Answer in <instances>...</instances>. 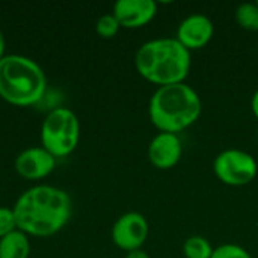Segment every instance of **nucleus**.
Returning <instances> with one entry per match:
<instances>
[{
	"label": "nucleus",
	"mask_w": 258,
	"mask_h": 258,
	"mask_svg": "<svg viewBox=\"0 0 258 258\" xmlns=\"http://www.w3.org/2000/svg\"><path fill=\"white\" fill-rule=\"evenodd\" d=\"M12 210L20 231L27 236L48 237L68 224L73 215V201L63 189L38 184L24 190Z\"/></svg>",
	"instance_id": "obj_1"
},
{
	"label": "nucleus",
	"mask_w": 258,
	"mask_h": 258,
	"mask_svg": "<svg viewBox=\"0 0 258 258\" xmlns=\"http://www.w3.org/2000/svg\"><path fill=\"white\" fill-rule=\"evenodd\" d=\"M135 68L142 79L157 88L183 83L192 68V53L175 36L153 38L136 50Z\"/></svg>",
	"instance_id": "obj_2"
},
{
	"label": "nucleus",
	"mask_w": 258,
	"mask_h": 258,
	"mask_svg": "<svg viewBox=\"0 0 258 258\" xmlns=\"http://www.w3.org/2000/svg\"><path fill=\"white\" fill-rule=\"evenodd\" d=\"M201 113V97L186 82L156 88L148 101L150 121L163 133L180 135L197 124Z\"/></svg>",
	"instance_id": "obj_3"
},
{
	"label": "nucleus",
	"mask_w": 258,
	"mask_h": 258,
	"mask_svg": "<svg viewBox=\"0 0 258 258\" xmlns=\"http://www.w3.org/2000/svg\"><path fill=\"white\" fill-rule=\"evenodd\" d=\"M47 91V77L38 62L21 54L0 59V97L9 104L27 107L39 103Z\"/></svg>",
	"instance_id": "obj_4"
},
{
	"label": "nucleus",
	"mask_w": 258,
	"mask_h": 258,
	"mask_svg": "<svg viewBox=\"0 0 258 258\" xmlns=\"http://www.w3.org/2000/svg\"><path fill=\"white\" fill-rule=\"evenodd\" d=\"M80 141L77 115L67 107L51 109L41 125V147L56 159L70 156Z\"/></svg>",
	"instance_id": "obj_5"
},
{
	"label": "nucleus",
	"mask_w": 258,
	"mask_h": 258,
	"mask_svg": "<svg viewBox=\"0 0 258 258\" xmlns=\"http://www.w3.org/2000/svg\"><path fill=\"white\" fill-rule=\"evenodd\" d=\"M215 177L225 186L243 187L251 184L258 175L257 159L240 148H227L213 160Z\"/></svg>",
	"instance_id": "obj_6"
},
{
	"label": "nucleus",
	"mask_w": 258,
	"mask_h": 258,
	"mask_svg": "<svg viewBox=\"0 0 258 258\" xmlns=\"http://www.w3.org/2000/svg\"><path fill=\"white\" fill-rule=\"evenodd\" d=\"M110 236L113 245L125 254L142 249L150 236V224L142 213L127 212L115 221Z\"/></svg>",
	"instance_id": "obj_7"
},
{
	"label": "nucleus",
	"mask_w": 258,
	"mask_h": 258,
	"mask_svg": "<svg viewBox=\"0 0 258 258\" xmlns=\"http://www.w3.org/2000/svg\"><path fill=\"white\" fill-rule=\"evenodd\" d=\"M215 35V24L204 14H190L184 17L175 32V39L190 53L204 48Z\"/></svg>",
	"instance_id": "obj_8"
},
{
	"label": "nucleus",
	"mask_w": 258,
	"mask_h": 258,
	"mask_svg": "<svg viewBox=\"0 0 258 258\" xmlns=\"http://www.w3.org/2000/svg\"><path fill=\"white\" fill-rule=\"evenodd\" d=\"M148 160L160 171L175 168L183 157V142L180 135L159 132L148 144Z\"/></svg>",
	"instance_id": "obj_9"
},
{
	"label": "nucleus",
	"mask_w": 258,
	"mask_h": 258,
	"mask_svg": "<svg viewBox=\"0 0 258 258\" xmlns=\"http://www.w3.org/2000/svg\"><path fill=\"white\" fill-rule=\"evenodd\" d=\"M159 12V3L154 0H118L112 14L124 29H141L148 26Z\"/></svg>",
	"instance_id": "obj_10"
},
{
	"label": "nucleus",
	"mask_w": 258,
	"mask_h": 258,
	"mask_svg": "<svg viewBox=\"0 0 258 258\" xmlns=\"http://www.w3.org/2000/svg\"><path fill=\"white\" fill-rule=\"evenodd\" d=\"M56 157L42 147H29L15 157V171L26 180H42L56 168Z\"/></svg>",
	"instance_id": "obj_11"
},
{
	"label": "nucleus",
	"mask_w": 258,
	"mask_h": 258,
	"mask_svg": "<svg viewBox=\"0 0 258 258\" xmlns=\"http://www.w3.org/2000/svg\"><path fill=\"white\" fill-rule=\"evenodd\" d=\"M30 243L27 234L20 230L0 239V258H29Z\"/></svg>",
	"instance_id": "obj_12"
},
{
	"label": "nucleus",
	"mask_w": 258,
	"mask_h": 258,
	"mask_svg": "<svg viewBox=\"0 0 258 258\" xmlns=\"http://www.w3.org/2000/svg\"><path fill=\"white\" fill-rule=\"evenodd\" d=\"M215 248L203 236H190L183 242L181 254L184 258H212Z\"/></svg>",
	"instance_id": "obj_13"
},
{
	"label": "nucleus",
	"mask_w": 258,
	"mask_h": 258,
	"mask_svg": "<svg viewBox=\"0 0 258 258\" xmlns=\"http://www.w3.org/2000/svg\"><path fill=\"white\" fill-rule=\"evenodd\" d=\"M234 20L243 30L258 32V6L255 2H245L236 8Z\"/></svg>",
	"instance_id": "obj_14"
},
{
	"label": "nucleus",
	"mask_w": 258,
	"mask_h": 258,
	"mask_svg": "<svg viewBox=\"0 0 258 258\" xmlns=\"http://www.w3.org/2000/svg\"><path fill=\"white\" fill-rule=\"evenodd\" d=\"M119 29H121V26L112 12L101 15L95 23V32L98 33V36H101L104 39H110V38L116 36Z\"/></svg>",
	"instance_id": "obj_15"
},
{
	"label": "nucleus",
	"mask_w": 258,
	"mask_h": 258,
	"mask_svg": "<svg viewBox=\"0 0 258 258\" xmlns=\"http://www.w3.org/2000/svg\"><path fill=\"white\" fill-rule=\"evenodd\" d=\"M212 258H252V255L237 243H222L215 248Z\"/></svg>",
	"instance_id": "obj_16"
},
{
	"label": "nucleus",
	"mask_w": 258,
	"mask_h": 258,
	"mask_svg": "<svg viewBox=\"0 0 258 258\" xmlns=\"http://www.w3.org/2000/svg\"><path fill=\"white\" fill-rule=\"evenodd\" d=\"M18 230L14 210L11 207H0V239Z\"/></svg>",
	"instance_id": "obj_17"
},
{
	"label": "nucleus",
	"mask_w": 258,
	"mask_h": 258,
	"mask_svg": "<svg viewBox=\"0 0 258 258\" xmlns=\"http://www.w3.org/2000/svg\"><path fill=\"white\" fill-rule=\"evenodd\" d=\"M251 112H252L254 118L258 121V88L251 97Z\"/></svg>",
	"instance_id": "obj_18"
},
{
	"label": "nucleus",
	"mask_w": 258,
	"mask_h": 258,
	"mask_svg": "<svg viewBox=\"0 0 258 258\" xmlns=\"http://www.w3.org/2000/svg\"><path fill=\"white\" fill-rule=\"evenodd\" d=\"M125 258H151L150 254L145 251V249H136V251H132V252H127Z\"/></svg>",
	"instance_id": "obj_19"
},
{
	"label": "nucleus",
	"mask_w": 258,
	"mask_h": 258,
	"mask_svg": "<svg viewBox=\"0 0 258 258\" xmlns=\"http://www.w3.org/2000/svg\"><path fill=\"white\" fill-rule=\"evenodd\" d=\"M5 56V38H3V33L0 30V59Z\"/></svg>",
	"instance_id": "obj_20"
},
{
	"label": "nucleus",
	"mask_w": 258,
	"mask_h": 258,
	"mask_svg": "<svg viewBox=\"0 0 258 258\" xmlns=\"http://www.w3.org/2000/svg\"><path fill=\"white\" fill-rule=\"evenodd\" d=\"M255 3H257V6H258V0H257V2H255Z\"/></svg>",
	"instance_id": "obj_21"
}]
</instances>
